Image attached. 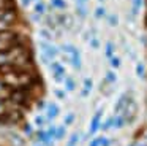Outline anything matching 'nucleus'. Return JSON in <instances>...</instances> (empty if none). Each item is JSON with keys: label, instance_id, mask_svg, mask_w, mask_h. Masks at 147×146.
Returning a JSON list of instances; mask_svg holds the SVG:
<instances>
[{"label": "nucleus", "instance_id": "f257e3e1", "mask_svg": "<svg viewBox=\"0 0 147 146\" xmlns=\"http://www.w3.org/2000/svg\"><path fill=\"white\" fill-rule=\"evenodd\" d=\"M62 51H63L67 56H70L71 59V65L74 67V70H81L82 68V59H81V53L74 44L71 43H65L62 46Z\"/></svg>", "mask_w": 147, "mask_h": 146}, {"label": "nucleus", "instance_id": "f03ea898", "mask_svg": "<svg viewBox=\"0 0 147 146\" xmlns=\"http://www.w3.org/2000/svg\"><path fill=\"white\" fill-rule=\"evenodd\" d=\"M49 70H51L52 73V78H54L55 83H63L65 78H67V70H65V65L62 62H59V60H52L51 63H49Z\"/></svg>", "mask_w": 147, "mask_h": 146}, {"label": "nucleus", "instance_id": "7ed1b4c3", "mask_svg": "<svg viewBox=\"0 0 147 146\" xmlns=\"http://www.w3.org/2000/svg\"><path fill=\"white\" fill-rule=\"evenodd\" d=\"M40 48H41V56L45 60H49V63L52 60H55V57L59 56V48L51 44L49 41H41L40 43Z\"/></svg>", "mask_w": 147, "mask_h": 146}, {"label": "nucleus", "instance_id": "20e7f679", "mask_svg": "<svg viewBox=\"0 0 147 146\" xmlns=\"http://www.w3.org/2000/svg\"><path fill=\"white\" fill-rule=\"evenodd\" d=\"M18 19V13L14 10V6L11 8H5L0 11V25H5V27H10L16 22Z\"/></svg>", "mask_w": 147, "mask_h": 146}, {"label": "nucleus", "instance_id": "39448f33", "mask_svg": "<svg viewBox=\"0 0 147 146\" xmlns=\"http://www.w3.org/2000/svg\"><path fill=\"white\" fill-rule=\"evenodd\" d=\"M122 114H123L125 121H127V124H131L134 119H136V114H138V103L136 100H134L133 97H130V100H128L127 106H125V110L122 111Z\"/></svg>", "mask_w": 147, "mask_h": 146}, {"label": "nucleus", "instance_id": "423d86ee", "mask_svg": "<svg viewBox=\"0 0 147 146\" xmlns=\"http://www.w3.org/2000/svg\"><path fill=\"white\" fill-rule=\"evenodd\" d=\"M103 114H105L103 108H100V110L95 111V114L92 116V121H90V126H89V135H95V133L100 130V127H101Z\"/></svg>", "mask_w": 147, "mask_h": 146}, {"label": "nucleus", "instance_id": "0eeeda50", "mask_svg": "<svg viewBox=\"0 0 147 146\" xmlns=\"http://www.w3.org/2000/svg\"><path fill=\"white\" fill-rule=\"evenodd\" d=\"M57 21H59V25L62 29H65V30H70L74 25V18L71 13H60V14H57Z\"/></svg>", "mask_w": 147, "mask_h": 146}, {"label": "nucleus", "instance_id": "6e6552de", "mask_svg": "<svg viewBox=\"0 0 147 146\" xmlns=\"http://www.w3.org/2000/svg\"><path fill=\"white\" fill-rule=\"evenodd\" d=\"M130 97H131L130 92H123V94L117 98V102H115V105H114V114H122V111L125 110V106H127Z\"/></svg>", "mask_w": 147, "mask_h": 146}, {"label": "nucleus", "instance_id": "1a4fd4ad", "mask_svg": "<svg viewBox=\"0 0 147 146\" xmlns=\"http://www.w3.org/2000/svg\"><path fill=\"white\" fill-rule=\"evenodd\" d=\"M59 113H60V108H59V105L57 103H49L48 105V108H46V117H48L49 121H54L55 117L59 116Z\"/></svg>", "mask_w": 147, "mask_h": 146}, {"label": "nucleus", "instance_id": "9d476101", "mask_svg": "<svg viewBox=\"0 0 147 146\" xmlns=\"http://www.w3.org/2000/svg\"><path fill=\"white\" fill-rule=\"evenodd\" d=\"M93 89V79L92 78H84L82 81V91H81V97H89L90 92Z\"/></svg>", "mask_w": 147, "mask_h": 146}, {"label": "nucleus", "instance_id": "9b49d317", "mask_svg": "<svg viewBox=\"0 0 147 146\" xmlns=\"http://www.w3.org/2000/svg\"><path fill=\"white\" fill-rule=\"evenodd\" d=\"M45 24L48 25V29L52 32L60 27V25H59V21H57V14H51V16H48V18H45Z\"/></svg>", "mask_w": 147, "mask_h": 146}, {"label": "nucleus", "instance_id": "f8f14e48", "mask_svg": "<svg viewBox=\"0 0 147 146\" xmlns=\"http://www.w3.org/2000/svg\"><path fill=\"white\" fill-rule=\"evenodd\" d=\"M89 146H111V140L106 138V136H95V138L90 140Z\"/></svg>", "mask_w": 147, "mask_h": 146}, {"label": "nucleus", "instance_id": "ddd939ff", "mask_svg": "<svg viewBox=\"0 0 147 146\" xmlns=\"http://www.w3.org/2000/svg\"><path fill=\"white\" fill-rule=\"evenodd\" d=\"M115 44L112 43V41H106L105 44V57L106 59H112V57L115 56Z\"/></svg>", "mask_w": 147, "mask_h": 146}, {"label": "nucleus", "instance_id": "4468645a", "mask_svg": "<svg viewBox=\"0 0 147 146\" xmlns=\"http://www.w3.org/2000/svg\"><path fill=\"white\" fill-rule=\"evenodd\" d=\"M63 89L67 92H73L74 89H76V81H74L73 76H67L63 81Z\"/></svg>", "mask_w": 147, "mask_h": 146}, {"label": "nucleus", "instance_id": "2eb2a0df", "mask_svg": "<svg viewBox=\"0 0 147 146\" xmlns=\"http://www.w3.org/2000/svg\"><path fill=\"white\" fill-rule=\"evenodd\" d=\"M134 72H136V76L141 79H144L147 76V68H146V63L144 62H138L136 63V68H134Z\"/></svg>", "mask_w": 147, "mask_h": 146}, {"label": "nucleus", "instance_id": "dca6fc26", "mask_svg": "<svg viewBox=\"0 0 147 146\" xmlns=\"http://www.w3.org/2000/svg\"><path fill=\"white\" fill-rule=\"evenodd\" d=\"M127 126V121H125L123 114H114V129H123Z\"/></svg>", "mask_w": 147, "mask_h": 146}, {"label": "nucleus", "instance_id": "f3484780", "mask_svg": "<svg viewBox=\"0 0 147 146\" xmlns=\"http://www.w3.org/2000/svg\"><path fill=\"white\" fill-rule=\"evenodd\" d=\"M111 129H114V114H112L111 117H108L105 122H101V127H100L101 132H108V130H111Z\"/></svg>", "mask_w": 147, "mask_h": 146}, {"label": "nucleus", "instance_id": "a211bd4d", "mask_svg": "<svg viewBox=\"0 0 147 146\" xmlns=\"http://www.w3.org/2000/svg\"><path fill=\"white\" fill-rule=\"evenodd\" d=\"M105 81L108 83V84H114L115 81H117V73H115V70H108L105 75Z\"/></svg>", "mask_w": 147, "mask_h": 146}, {"label": "nucleus", "instance_id": "6ab92c4d", "mask_svg": "<svg viewBox=\"0 0 147 146\" xmlns=\"http://www.w3.org/2000/svg\"><path fill=\"white\" fill-rule=\"evenodd\" d=\"M38 33H40V37L43 38V41H49V43H51L52 38H54V35H52V30H49V29H41Z\"/></svg>", "mask_w": 147, "mask_h": 146}, {"label": "nucleus", "instance_id": "aec40b11", "mask_svg": "<svg viewBox=\"0 0 147 146\" xmlns=\"http://www.w3.org/2000/svg\"><path fill=\"white\" fill-rule=\"evenodd\" d=\"M142 3H144V0H131V14L138 16V13H139Z\"/></svg>", "mask_w": 147, "mask_h": 146}, {"label": "nucleus", "instance_id": "412c9836", "mask_svg": "<svg viewBox=\"0 0 147 146\" xmlns=\"http://www.w3.org/2000/svg\"><path fill=\"white\" fill-rule=\"evenodd\" d=\"M33 13L35 14H40V16H43L46 13V5H45V2H36L35 5H33Z\"/></svg>", "mask_w": 147, "mask_h": 146}, {"label": "nucleus", "instance_id": "4be33fe9", "mask_svg": "<svg viewBox=\"0 0 147 146\" xmlns=\"http://www.w3.org/2000/svg\"><path fill=\"white\" fill-rule=\"evenodd\" d=\"M93 16H95V19H103V18H108V14H106V8L103 5H98L95 8V13H93Z\"/></svg>", "mask_w": 147, "mask_h": 146}, {"label": "nucleus", "instance_id": "5701e85b", "mask_svg": "<svg viewBox=\"0 0 147 146\" xmlns=\"http://www.w3.org/2000/svg\"><path fill=\"white\" fill-rule=\"evenodd\" d=\"M10 140L14 146H24V138L18 133H10Z\"/></svg>", "mask_w": 147, "mask_h": 146}, {"label": "nucleus", "instance_id": "b1692460", "mask_svg": "<svg viewBox=\"0 0 147 146\" xmlns=\"http://www.w3.org/2000/svg\"><path fill=\"white\" fill-rule=\"evenodd\" d=\"M51 6L55 10H67L68 3L65 0H51Z\"/></svg>", "mask_w": 147, "mask_h": 146}, {"label": "nucleus", "instance_id": "393cba45", "mask_svg": "<svg viewBox=\"0 0 147 146\" xmlns=\"http://www.w3.org/2000/svg\"><path fill=\"white\" fill-rule=\"evenodd\" d=\"M109 65H111L112 70H119L122 67V59L119 56H114L112 59H109Z\"/></svg>", "mask_w": 147, "mask_h": 146}, {"label": "nucleus", "instance_id": "a878e982", "mask_svg": "<svg viewBox=\"0 0 147 146\" xmlns=\"http://www.w3.org/2000/svg\"><path fill=\"white\" fill-rule=\"evenodd\" d=\"M67 135V126L62 124V126L57 127V133H55V140H62L63 136Z\"/></svg>", "mask_w": 147, "mask_h": 146}, {"label": "nucleus", "instance_id": "bb28decb", "mask_svg": "<svg viewBox=\"0 0 147 146\" xmlns=\"http://www.w3.org/2000/svg\"><path fill=\"white\" fill-rule=\"evenodd\" d=\"M108 24L111 25V27H117L119 25V14H115V13L109 14L108 16Z\"/></svg>", "mask_w": 147, "mask_h": 146}, {"label": "nucleus", "instance_id": "cd10ccee", "mask_svg": "<svg viewBox=\"0 0 147 146\" xmlns=\"http://www.w3.org/2000/svg\"><path fill=\"white\" fill-rule=\"evenodd\" d=\"M76 14L79 16L81 19H84L87 16V8L86 5H76Z\"/></svg>", "mask_w": 147, "mask_h": 146}, {"label": "nucleus", "instance_id": "c85d7f7f", "mask_svg": "<svg viewBox=\"0 0 147 146\" xmlns=\"http://www.w3.org/2000/svg\"><path fill=\"white\" fill-rule=\"evenodd\" d=\"M78 141H79V133H78V132H74L73 135L70 136V140H68L67 146H76V145H78Z\"/></svg>", "mask_w": 147, "mask_h": 146}, {"label": "nucleus", "instance_id": "c756f323", "mask_svg": "<svg viewBox=\"0 0 147 146\" xmlns=\"http://www.w3.org/2000/svg\"><path fill=\"white\" fill-rule=\"evenodd\" d=\"M54 95L59 100H65L67 98V91L65 89H54Z\"/></svg>", "mask_w": 147, "mask_h": 146}, {"label": "nucleus", "instance_id": "7c9ffc66", "mask_svg": "<svg viewBox=\"0 0 147 146\" xmlns=\"http://www.w3.org/2000/svg\"><path fill=\"white\" fill-rule=\"evenodd\" d=\"M74 119H76V114H74V113H68L67 116H65V121H63V124L68 127V126H71V124L74 122Z\"/></svg>", "mask_w": 147, "mask_h": 146}, {"label": "nucleus", "instance_id": "2f4dec72", "mask_svg": "<svg viewBox=\"0 0 147 146\" xmlns=\"http://www.w3.org/2000/svg\"><path fill=\"white\" fill-rule=\"evenodd\" d=\"M46 119H48V117H45V116H40V114H38V116H36L35 119H33V124H35V126L38 127V129H41V127H43V124H45V121H46Z\"/></svg>", "mask_w": 147, "mask_h": 146}, {"label": "nucleus", "instance_id": "473e14b6", "mask_svg": "<svg viewBox=\"0 0 147 146\" xmlns=\"http://www.w3.org/2000/svg\"><path fill=\"white\" fill-rule=\"evenodd\" d=\"M89 44L93 48V49H98V48H100V40H98V37H95V35H93V37L89 40Z\"/></svg>", "mask_w": 147, "mask_h": 146}, {"label": "nucleus", "instance_id": "72a5a7b5", "mask_svg": "<svg viewBox=\"0 0 147 146\" xmlns=\"http://www.w3.org/2000/svg\"><path fill=\"white\" fill-rule=\"evenodd\" d=\"M36 140H38V141H41V143H45V140H46V130L40 129L38 132H36Z\"/></svg>", "mask_w": 147, "mask_h": 146}, {"label": "nucleus", "instance_id": "f704fd0d", "mask_svg": "<svg viewBox=\"0 0 147 146\" xmlns=\"http://www.w3.org/2000/svg\"><path fill=\"white\" fill-rule=\"evenodd\" d=\"M22 130L24 132H26V135H32V126H30V124H24L22 126Z\"/></svg>", "mask_w": 147, "mask_h": 146}, {"label": "nucleus", "instance_id": "c9c22d12", "mask_svg": "<svg viewBox=\"0 0 147 146\" xmlns=\"http://www.w3.org/2000/svg\"><path fill=\"white\" fill-rule=\"evenodd\" d=\"M30 3H32V0H21V5H22L24 8H29Z\"/></svg>", "mask_w": 147, "mask_h": 146}, {"label": "nucleus", "instance_id": "e433bc0d", "mask_svg": "<svg viewBox=\"0 0 147 146\" xmlns=\"http://www.w3.org/2000/svg\"><path fill=\"white\" fill-rule=\"evenodd\" d=\"M36 108H40V110H41V108H45V102H43L41 98H40V100H36Z\"/></svg>", "mask_w": 147, "mask_h": 146}, {"label": "nucleus", "instance_id": "4c0bfd02", "mask_svg": "<svg viewBox=\"0 0 147 146\" xmlns=\"http://www.w3.org/2000/svg\"><path fill=\"white\" fill-rule=\"evenodd\" d=\"M87 0H76V5H86Z\"/></svg>", "mask_w": 147, "mask_h": 146}, {"label": "nucleus", "instance_id": "58836bf2", "mask_svg": "<svg viewBox=\"0 0 147 146\" xmlns=\"http://www.w3.org/2000/svg\"><path fill=\"white\" fill-rule=\"evenodd\" d=\"M3 106H5V105H3V100H2V98H0V113H2V111H3Z\"/></svg>", "mask_w": 147, "mask_h": 146}, {"label": "nucleus", "instance_id": "ea45409f", "mask_svg": "<svg viewBox=\"0 0 147 146\" xmlns=\"http://www.w3.org/2000/svg\"><path fill=\"white\" fill-rule=\"evenodd\" d=\"M32 2H35V3H36V2H41V0H32Z\"/></svg>", "mask_w": 147, "mask_h": 146}, {"label": "nucleus", "instance_id": "a19ab883", "mask_svg": "<svg viewBox=\"0 0 147 146\" xmlns=\"http://www.w3.org/2000/svg\"><path fill=\"white\" fill-rule=\"evenodd\" d=\"M98 2H100V3H103V2H106V0H98Z\"/></svg>", "mask_w": 147, "mask_h": 146}, {"label": "nucleus", "instance_id": "79ce46f5", "mask_svg": "<svg viewBox=\"0 0 147 146\" xmlns=\"http://www.w3.org/2000/svg\"><path fill=\"white\" fill-rule=\"evenodd\" d=\"M0 78H2V76H0Z\"/></svg>", "mask_w": 147, "mask_h": 146}]
</instances>
